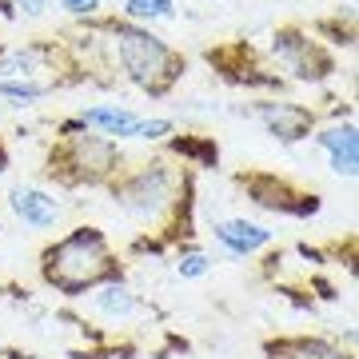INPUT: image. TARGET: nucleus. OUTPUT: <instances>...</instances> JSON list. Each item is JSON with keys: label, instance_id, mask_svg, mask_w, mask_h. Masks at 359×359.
Returning <instances> with one entry per match:
<instances>
[{"label": "nucleus", "instance_id": "obj_9", "mask_svg": "<svg viewBox=\"0 0 359 359\" xmlns=\"http://www.w3.org/2000/svg\"><path fill=\"white\" fill-rule=\"evenodd\" d=\"M276 56H283L299 76H308V80L320 76L316 68H327V60H320V56L311 52L308 40H299V36H280V40H276Z\"/></svg>", "mask_w": 359, "mask_h": 359}, {"label": "nucleus", "instance_id": "obj_11", "mask_svg": "<svg viewBox=\"0 0 359 359\" xmlns=\"http://www.w3.org/2000/svg\"><path fill=\"white\" fill-rule=\"evenodd\" d=\"M96 308L104 316H132L136 311V295L124 287V283H112V287H100L96 292Z\"/></svg>", "mask_w": 359, "mask_h": 359}, {"label": "nucleus", "instance_id": "obj_5", "mask_svg": "<svg viewBox=\"0 0 359 359\" xmlns=\"http://www.w3.org/2000/svg\"><path fill=\"white\" fill-rule=\"evenodd\" d=\"M13 212L16 219H25L28 228H40V231L60 219V204L40 188H13Z\"/></svg>", "mask_w": 359, "mask_h": 359}, {"label": "nucleus", "instance_id": "obj_1", "mask_svg": "<svg viewBox=\"0 0 359 359\" xmlns=\"http://www.w3.org/2000/svg\"><path fill=\"white\" fill-rule=\"evenodd\" d=\"M112 268L108 259V248H104V236L92 228H80L72 231L68 240L52 248L44 256V276L48 283H56L60 292H84L92 283H100Z\"/></svg>", "mask_w": 359, "mask_h": 359}, {"label": "nucleus", "instance_id": "obj_8", "mask_svg": "<svg viewBox=\"0 0 359 359\" xmlns=\"http://www.w3.org/2000/svg\"><path fill=\"white\" fill-rule=\"evenodd\" d=\"M72 160H76V168H84L88 176H104V172L116 168V148L108 140H100V136H76Z\"/></svg>", "mask_w": 359, "mask_h": 359}, {"label": "nucleus", "instance_id": "obj_4", "mask_svg": "<svg viewBox=\"0 0 359 359\" xmlns=\"http://www.w3.org/2000/svg\"><path fill=\"white\" fill-rule=\"evenodd\" d=\"M259 120L268 124L271 136H280L287 144L304 140L311 128V112L299 108V104H259Z\"/></svg>", "mask_w": 359, "mask_h": 359}, {"label": "nucleus", "instance_id": "obj_17", "mask_svg": "<svg viewBox=\"0 0 359 359\" xmlns=\"http://www.w3.org/2000/svg\"><path fill=\"white\" fill-rule=\"evenodd\" d=\"M168 132H172V120H140L136 136H140V140H160Z\"/></svg>", "mask_w": 359, "mask_h": 359}, {"label": "nucleus", "instance_id": "obj_2", "mask_svg": "<svg viewBox=\"0 0 359 359\" xmlns=\"http://www.w3.org/2000/svg\"><path fill=\"white\" fill-rule=\"evenodd\" d=\"M116 48H120V65L128 68V76L148 92H164L176 80V56L168 52L164 40H156L152 32L132 25L116 28Z\"/></svg>", "mask_w": 359, "mask_h": 359}, {"label": "nucleus", "instance_id": "obj_10", "mask_svg": "<svg viewBox=\"0 0 359 359\" xmlns=\"http://www.w3.org/2000/svg\"><path fill=\"white\" fill-rule=\"evenodd\" d=\"M84 124L104 128L108 136H136V128H140V120L132 112H124V108H88L84 112Z\"/></svg>", "mask_w": 359, "mask_h": 359}, {"label": "nucleus", "instance_id": "obj_15", "mask_svg": "<svg viewBox=\"0 0 359 359\" xmlns=\"http://www.w3.org/2000/svg\"><path fill=\"white\" fill-rule=\"evenodd\" d=\"M292 359H344V355H339L335 347H327V344H311L308 339V344H299L292 351Z\"/></svg>", "mask_w": 359, "mask_h": 359}, {"label": "nucleus", "instance_id": "obj_20", "mask_svg": "<svg viewBox=\"0 0 359 359\" xmlns=\"http://www.w3.org/2000/svg\"><path fill=\"white\" fill-rule=\"evenodd\" d=\"M0 168H4V152H0Z\"/></svg>", "mask_w": 359, "mask_h": 359}, {"label": "nucleus", "instance_id": "obj_19", "mask_svg": "<svg viewBox=\"0 0 359 359\" xmlns=\"http://www.w3.org/2000/svg\"><path fill=\"white\" fill-rule=\"evenodd\" d=\"M16 8H20V13H28V16H40L44 8H48V0H16Z\"/></svg>", "mask_w": 359, "mask_h": 359}, {"label": "nucleus", "instance_id": "obj_14", "mask_svg": "<svg viewBox=\"0 0 359 359\" xmlns=\"http://www.w3.org/2000/svg\"><path fill=\"white\" fill-rule=\"evenodd\" d=\"M44 84H13V80H0V96H13V100H40Z\"/></svg>", "mask_w": 359, "mask_h": 359}, {"label": "nucleus", "instance_id": "obj_16", "mask_svg": "<svg viewBox=\"0 0 359 359\" xmlns=\"http://www.w3.org/2000/svg\"><path fill=\"white\" fill-rule=\"evenodd\" d=\"M180 280H196V276H204V271H208V256H204V252H192V256H184V259H180Z\"/></svg>", "mask_w": 359, "mask_h": 359}, {"label": "nucleus", "instance_id": "obj_7", "mask_svg": "<svg viewBox=\"0 0 359 359\" xmlns=\"http://www.w3.org/2000/svg\"><path fill=\"white\" fill-rule=\"evenodd\" d=\"M216 240L236 256H248V252H259L268 244L271 231L259 224H248V219H224V224H216Z\"/></svg>", "mask_w": 359, "mask_h": 359}, {"label": "nucleus", "instance_id": "obj_6", "mask_svg": "<svg viewBox=\"0 0 359 359\" xmlns=\"http://www.w3.org/2000/svg\"><path fill=\"white\" fill-rule=\"evenodd\" d=\"M323 152L332 156V172L339 176H355V164H359V140H355V128L344 124V128H327L316 136Z\"/></svg>", "mask_w": 359, "mask_h": 359}, {"label": "nucleus", "instance_id": "obj_3", "mask_svg": "<svg viewBox=\"0 0 359 359\" xmlns=\"http://www.w3.org/2000/svg\"><path fill=\"white\" fill-rule=\"evenodd\" d=\"M168 192H172V176L164 172V164H152V168H144L140 176H132L128 184L116 192V200H120L124 212L148 219L168 204Z\"/></svg>", "mask_w": 359, "mask_h": 359}, {"label": "nucleus", "instance_id": "obj_12", "mask_svg": "<svg viewBox=\"0 0 359 359\" xmlns=\"http://www.w3.org/2000/svg\"><path fill=\"white\" fill-rule=\"evenodd\" d=\"M36 52H8V56H4V60H0V76L4 80H13V76H32V72H36Z\"/></svg>", "mask_w": 359, "mask_h": 359}, {"label": "nucleus", "instance_id": "obj_13", "mask_svg": "<svg viewBox=\"0 0 359 359\" xmlns=\"http://www.w3.org/2000/svg\"><path fill=\"white\" fill-rule=\"evenodd\" d=\"M124 13L132 20H156V16H172V0H128Z\"/></svg>", "mask_w": 359, "mask_h": 359}, {"label": "nucleus", "instance_id": "obj_18", "mask_svg": "<svg viewBox=\"0 0 359 359\" xmlns=\"http://www.w3.org/2000/svg\"><path fill=\"white\" fill-rule=\"evenodd\" d=\"M65 8L68 13H76V16H84V13H96L100 0H65Z\"/></svg>", "mask_w": 359, "mask_h": 359}]
</instances>
